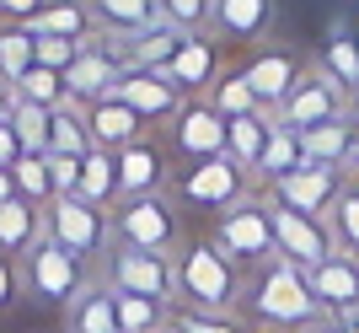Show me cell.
<instances>
[{
  "mask_svg": "<svg viewBox=\"0 0 359 333\" xmlns=\"http://www.w3.org/2000/svg\"><path fill=\"white\" fill-rule=\"evenodd\" d=\"M210 237L241 263V274L257 269V263H269V258H279V247H273V210H269V199L257 194V188L247 199H236L231 210L215 215Z\"/></svg>",
  "mask_w": 359,
  "mask_h": 333,
  "instance_id": "cell-4",
  "label": "cell"
},
{
  "mask_svg": "<svg viewBox=\"0 0 359 333\" xmlns=\"http://www.w3.org/2000/svg\"><path fill=\"white\" fill-rule=\"evenodd\" d=\"M172 269H177V306H194V312H236L241 263L215 237H188L172 253Z\"/></svg>",
  "mask_w": 359,
  "mask_h": 333,
  "instance_id": "cell-2",
  "label": "cell"
},
{
  "mask_svg": "<svg viewBox=\"0 0 359 333\" xmlns=\"http://www.w3.org/2000/svg\"><path fill=\"white\" fill-rule=\"evenodd\" d=\"M327 226H332V242H338V253H354V258H359V178L344 183L338 204L327 210Z\"/></svg>",
  "mask_w": 359,
  "mask_h": 333,
  "instance_id": "cell-35",
  "label": "cell"
},
{
  "mask_svg": "<svg viewBox=\"0 0 359 333\" xmlns=\"http://www.w3.org/2000/svg\"><path fill=\"white\" fill-rule=\"evenodd\" d=\"M348 178H359V145H354V162H348Z\"/></svg>",
  "mask_w": 359,
  "mask_h": 333,
  "instance_id": "cell-48",
  "label": "cell"
},
{
  "mask_svg": "<svg viewBox=\"0 0 359 333\" xmlns=\"http://www.w3.org/2000/svg\"><path fill=\"white\" fill-rule=\"evenodd\" d=\"M210 11L215 0H161V16L182 32H210Z\"/></svg>",
  "mask_w": 359,
  "mask_h": 333,
  "instance_id": "cell-39",
  "label": "cell"
},
{
  "mask_svg": "<svg viewBox=\"0 0 359 333\" xmlns=\"http://www.w3.org/2000/svg\"><path fill=\"white\" fill-rule=\"evenodd\" d=\"M172 333H257L241 312H194V306H177L172 312Z\"/></svg>",
  "mask_w": 359,
  "mask_h": 333,
  "instance_id": "cell-36",
  "label": "cell"
},
{
  "mask_svg": "<svg viewBox=\"0 0 359 333\" xmlns=\"http://www.w3.org/2000/svg\"><path fill=\"white\" fill-rule=\"evenodd\" d=\"M188 38L182 27H172V22H156L150 32H140V38H129V54H135V70H161L172 54H177V44Z\"/></svg>",
  "mask_w": 359,
  "mask_h": 333,
  "instance_id": "cell-34",
  "label": "cell"
},
{
  "mask_svg": "<svg viewBox=\"0 0 359 333\" xmlns=\"http://www.w3.org/2000/svg\"><path fill=\"white\" fill-rule=\"evenodd\" d=\"M113 242H129V247H145V253H177L188 242V226H182V210L177 199L166 194H135V199H118L113 204Z\"/></svg>",
  "mask_w": 359,
  "mask_h": 333,
  "instance_id": "cell-3",
  "label": "cell"
},
{
  "mask_svg": "<svg viewBox=\"0 0 359 333\" xmlns=\"http://www.w3.org/2000/svg\"><path fill=\"white\" fill-rule=\"evenodd\" d=\"M0 86H6V76H0Z\"/></svg>",
  "mask_w": 359,
  "mask_h": 333,
  "instance_id": "cell-49",
  "label": "cell"
},
{
  "mask_svg": "<svg viewBox=\"0 0 359 333\" xmlns=\"http://www.w3.org/2000/svg\"><path fill=\"white\" fill-rule=\"evenodd\" d=\"M65 333H118V312H113V290L102 280H91L70 306H65Z\"/></svg>",
  "mask_w": 359,
  "mask_h": 333,
  "instance_id": "cell-25",
  "label": "cell"
},
{
  "mask_svg": "<svg viewBox=\"0 0 359 333\" xmlns=\"http://www.w3.org/2000/svg\"><path fill=\"white\" fill-rule=\"evenodd\" d=\"M6 86H11V97H22V103H38V107H60V103H65V70H54V65H38V60H32L16 81H6Z\"/></svg>",
  "mask_w": 359,
  "mask_h": 333,
  "instance_id": "cell-31",
  "label": "cell"
},
{
  "mask_svg": "<svg viewBox=\"0 0 359 333\" xmlns=\"http://www.w3.org/2000/svg\"><path fill=\"white\" fill-rule=\"evenodd\" d=\"M273 247H279V258H290L295 269H316L327 253H338V242H332V226L322 221V215H306V210H290V204H273Z\"/></svg>",
  "mask_w": 359,
  "mask_h": 333,
  "instance_id": "cell-12",
  "label": "cell"
},
{
  "mask_svg": "<svg viewBox=\"0 0 359 333\" xmlns=\"http://www.w3.org/2000/svg\"><path fill=\"white\" fill-rule=\"evenodd\" d=\"M344 113H354V97H348V91L311 60L306 70H300V81L290 86V97L279 103L273 119H279V124H295V129H316V124L344 119Z\"/></svg>",
  "mask_w": 359,
  "mask_h": 333,
  "instance_id": "cell-9",
  "label": "cell"
},
{
  "mask_svg": "<svg viewBox=\"0 0 359 333\" xmlns=\"http://www.w3.org/2000/svg\"><path fill=\"white\" fill-rule=\"evenodd\" d=\"M257 333H263V328H257Z\"/></svg>",
  "mask_w": 359,
  "mask_h": 333,
  "instance_id": "cell-52",
  "label": "cell"
},
{
  "mask_svg": "<svg viewBox=\"0 0 359 333\" xmlns=\"http://www.w3.org/2000/svg\"><path fill=\"white\" fill-rule=\"evenodd\" d=\"M22 296V258H11V253H0V312Z\"/></svg>",
  "mask_w": 359,
  "mask_h": 333,
  "instance_id": "cell-42",
  "label": "cell"
},
{
  "mask_svg": "<svg viewBox=\"0 0 359 333\" xmlns=\"http://www.w3.org/2000/svg\"><path fill=\"white\" fill-rule=\"evenodd\" d=\"M113 166H118V199L172 188V156H166V145H156L150 135L135 140V145H123V151H113Z\"/></svg>",
  "mask_w": 359,
  "mask_h": 333,
  "instance_id": "cell-16",
  "label": "cell"
},
{
  "mask_svg": "<svg viewBox=\"0 0 359 333\" xmlns=\"http://www.w3.org/2000/svg\"><path fill=\"white\" fill-rule=\"evenodd\" d=\"M11 103H16V97H11V86H0V119L11 113Z\"/></svg>",
  "mask_w": 359,
  "mask_h": 333,
  "instance_id": "cell-47",
  "label": "cell"
},
{
  "mask_svg": "<svg viewBox=\"0 0 359 333\" xmlns=\"http://www.w3.org/2000/svg\"><path fill=\"white\" fill-rule=\"evenodd\" d=\"M204 103L220 113V119H241V113H263L252 97V86H247V76H241L236 65H225L220 76L210 81V91H204Z\"/></svg>",
  "mask_w": 359,
  "mask_h": 333,
  "instance_id": "cell-30",
  "label": "cell"
},
{
  "mask_svg": "<svg viewBox=\"0 0 359 333\" xmlns=\"http://www.w3.org/2000/svg\"><path fill=\"white\" fill-rule=\"evenodd\" d=\"M306 285H311V301L322 312V322L348 318V312H359V258L327 253L316 269H306Z\"/></svg>",
  "mask_w": 359,
  "mask_h": 333,
  "instance_id": "cell-14",
  "label": "cell"
},
{
  "mask_svg": "<svg viewBox=\"0 0 359 333\" xmlns=\"http://www.w3.org/2000/svg\"><path fill=\"white\" fill-rule=\"evenodd\" d=\"M118 97L135 107L150 129H156V124H172L182 113V103H188V97L161 76V70H129V76L118 81Z\"/></svg>",
  "mask_w": 359,
  "mask_h": 333,
  "instance_id": "cell-18",
  "label": "cell"
},
{
  "mask_svg": "<svg viewBox=\"0 0 359 333\" xmlns=\"http://www.w3.org/2000/svg\"><path fill=\"white\" fill-rule=\"evenodd\" d=\"M166 333H172V328H166Z\"/></svg>",
  "mask_w": 359,
  "mask_h": 333,
  "instance_id": "cell-51",
  "label": "cell"
},
{
  "mask_svg": "<svg viewBox=\"0 0 359 333\" xmlns=\"http://www.w3.org/2000/svg\"><path fill=\"white\" fill-rule=\"evenodd\" d=\"M43 215H48V237L65 253H75L81 263H97L107 253V242H113V210H102V204H86V199L65 194Z\"/></svg>",
  "mask_w": 359,
  "mask_h": 333,
  "instance_id": "cell-8",
  "label": "cell"
},
{
  "mask_svg": "<svg viewBox=\"0 0 359 333\" xmlns=\"http://www.w3.org/2000/svg\"><path fill=\"white\" fill-rule=\"evenodd\" d=\"M86 151H91L86 107L65 97L60 107H48V156H86Z\"/></svg>",
  "mask_w": 359,
  "mask_h": 333,
  "instance_id": "cell-27",
  "label": "cell"
},
{
  "mask_svg": "<svg viewBox=\"0 0 359 333\" xmlns=\"http://www.w3.org/2000/svg\"><path fill=\"white\" fill-rule=\"evenodd\" d=\"M354 113H359V103H354Z\"/></svg>",
  "mask_w": 359,
  "mask_h": 333,
  "instance_id": "cell-50",
  "label": "cell"
},
{
  "mask_svg": "<svg viewBox=\"0 0 359 333\" xmlns=\"http://www.w3.org/2000/svg\"><path fill=\"white\" fill-rule=\"evenodd\" d=\"M316 333H359V312H348V318H332V322H322Z\"/></svg>",
  "mask_w": 359,
  "mask_h": 333,
  "instance_id": "cell-45",
  "label": "cell"
},
{
  "mask_svg": "<svg viewBox=\"0 0 359 333\" xmlns=\"http://www.w3.org/2000/svg\"><path fill=\"white\" fill-rule=\"evenodd\" d=\"M269 129H273V113H241V119H225V156H236L247 172L257 166L263 145H269Z\"/></svg>",
  "mask_w": 359,
  "mask_h": 333,
  "instance_id": "cell-29",
  "label": "cell"
},
{
  "mask_svg": "<svg viewBox=\"0 0 359 333\" xmlns=\"http://www.w3.org/2000/svg\"><path fill=\"white\" fill-rule=\"evenodd\" d=\"M236 312L263 333H316L322 328V312L311 301L306 269H295L290 258H269V263L241 274Z\"/></svg>",
  "mask_w": 359,
  "mask_h": 333,
  "instance_id": "cell-1",
  "label": "cell"
},
{
  "mask_svg": "<svg viewBox=\"0 0 359 333\" xmlns=\"http://www.w3.org/2000/svg\"><path fill=\"white\" fill-rule=\"evenodd\" d=\"M295 166H306V135H300L295 124H279V119H273L269 145H263V156H257V166H252V183L263 188V183L285 178V172H295Z\"/></svg>",
  "mask_w": 359,
  "mask_h": 333,
  "instance_id": "cell-23",
  "label": "cell"
},
{
  "mask_svg": "<svg viewBox=\"0 0 359 333\" xmlns=\"http://www.w3.org/2000/svg\"><path fill=\"white\" fill-rule=\"evenodd\" d=\"M102 285L107 290H129V296H156V301L177 306V269L166 253H145L129 242H107L102 253Z\"/></svg>",
  "mask_w": 359,
  "mask_h": 333,
  "instance_id": "cell-7",
  "label": "cell"
},
{
  "mask_svg": "<svg viewBox=\"0 0 359 333\" xmlns=\"http://www.w3.org/2000/svg\"><path fill=\"white\" fill-rule=\"evenodd\" d=\"M86 285H91V263H81L75 253H65L54 237H43V242L22 258V290H27L32 301H43V306H70Z\"/></svg>",
  "mask_w": 359,
  "mask_h": 333,
  "instance_id": "cell-5",
  "label": "cell"
},
{
  "mask_svg": "<svg viewBox=\"0 0 359 333\" xmlns=\"http://www.w3.org/2000/svg\"><path fill=\"white\" fill-rule=\"evenodd\" d=\"M11 129H16V140H22V151L48 156V107L16 97V103H11Z\"/></svg>",
  "mask_w": 359,
  "mask_h": 333,
  "instance_id": "cell-37",
  "label": "cell"
},
{
  "mask_svg": "<svg viewBox=\"0 0 359 333\" xmlns=\"http://www.w3.org/2000/svg\"><path fill=\"white\" fill-rule=\"evenodd\" d=\"M48 166H54V188H60V199L81 188V156H48Z\"/></svg>",
  "mask_w": 359,
  "mask_h": 333,
  "instance_id": "cell-43",
  "label": "cell"
},
{
  "mask_svg": "<svg viewBox=\"0 0 359 333\" xmlns=\"http://www.w3.org/2000/svg\"><path fill=\"white\" fill-rule=\"evenodd\" d=\"M11 178H16V194L27 199V204H38V210H48V204L60 199V188H54V166H48V156H32V151H22V162L11 166Z\"/></svg>",
  "mask_w": 359,
  "mask_h": 333,
  "instance_id": "cell-33",
  "label": "cell"
},
{
  "mask_svg": "<svg viewBox=\"0 0 359 333\" xmlns=\"http://www.w3.org/2000/svg\"><path fill=\"white\" fill-rule=\"evenodd\" d=\"M86 129H91V145H97V151H123V145L145 140L150 124L140 119L129 103H123L118 91H107V97L86 103Z\"/></svg>",
  "mask_w": 359,
  "mask_h": 333,
  "instance_id": "cell-19",
  "label": "cell"
},
{
  "mask_svg": "<svg viewBox=\"0 0 359 333\" xmlns=\"http://www.w3.org/2000/svg\"><path fill=\"white\" fill-rule=\"evenodd\" d=\"M344 183H348L344 166L306 162V166H295V172H285V178L263 183L257 194L273 199V204H290V210H306V215H322V221H327V210L338 204V194H344Z\"/></svg>",
  "mask_w": 359,
  "mask_h": 333,
  "instance_id": "cell-10",
  "label": "cell"
},
{
  "mask_svg": "<svg viewBox=\"0 0 359 333\" xmlns=\"http://www.w3.org/2000/svg\"><path fill=\"white\" fill-rule=\"evenodd\" d=\"M75 199L102 204V210L118 204V166H113V151H97V145H91V151L81 156V188H75Z\"/></svg>",
  "mask_w": 359,
  "mask_h": 333,
  "instance_id": "cell-28",
  "label": "cell"
},
{
  "mask_svg": "<svg viewBox=\"0 0 359 333\" xmlns=\"http://www.w3.org/2000/svg\"><path fill=\"white\" fill-rule=\"evenodd\" d=\"M220 70H225V44L215 38V32H188V38L177 44V54L161 65V76L172 81L182 97H204Z\"/></svg>",
  "mask_w": 359,
  "mask_h": 333,
  "instance_id": "cell-13",
  "label": "cell"
},
{
  "mask_svg": "<svg viewBox=\"0 0 359 333\" xmlns=\"http://www.w3.org/2000/svg\"><path fill=\"white\" fill-rule=\"evenodd\" d=\"M236 70L247 76L257 107H263V113H279V103H285L290 86L300 81L306 60H300L295 48H285V44H257V48H247V60H241Z\"/></svg>",
  "mask_w": 359,
  "mask_h": 333,
  "instance_id": "cell-11",
  "label": "cell"
},
{
  "mask_svg": "<svg viewBox=\"0 0 359 333\" xmlns=\"http://www.w3.org/2000/svg\"><path fill=\"white\" fill-rule=\"evenodd\" d=\"M166 135H172V151H177L182 162H210V156H225V119L204 103V97H188L182 113L166 124Z\"/></svg>",
  "mask_w": 359,
  "mask_h": 333,
  "instance_id": "cell-15",
  "label": "cell"
},
{
  "mask_svg": "<svg viewBox=\"0 0 359 333\" xmlns=\"http://www.w3.org/2000/svg\"><path fill=\"white\" fill-rule=\"evenodd\" d=\"M38 38V32H32ZM86 44H70V38H38V65H54V70H65V65L75 60Z\"/></svg>",
  "mask_w": 359,
  "mask_h": 333,
  "instance_id": "cell-40",
  "label": "cell"
},
{
  "mask_svg": "<svg viewBox=\"0 0 359 333\" xmlns=\"http://www.w3.org/2000/svg\"><path fill=\"white\" fill-rule=\"evenodd\" d=\"M306 135V162L316 166H344L354 162V145H359V113H344V119H327L316 129H300Z\"/></svg>",
  "mask_w": 359,
  "mask_h": 333,
  "instance_id": "cell-22",
  "label": "cell"
},
{
  "mask_svg": "<svg viewBox=\"0 0 359 333\" xmlns=\"http://www.w3.org/2000/svg\"><path fill=\"white\" fill-rule=\"evenodd\" d=\"M97 11V27L113 32V38H140L161 22V0H91Z\"/></svg>",
  "mask_w": 359,
  "mask_h": 333,
  "instance_id": "cell-24",
  "label": "cell"
},
{
  "mask_svg": "<svg viewBox=\"0 0 359 333\" xmlns=\"http://www.w3.org/2000/svg\"><path fill=\"white\" fill-rule=\"evenodd\" d=\"M316 65H322V70H327V76L359 103V38H354V32H338V38H327V48L316 54Z\"/></svg>",
  "mask_w": 359,
  "mask_h": 333,
  "instance_id": "cell-32",
  "label": "cell"
},
{
  "mask_svg": "<svg viewBox=\"0 0 359 333\" xmlns=\"http://www.w3.org/2000/svg\"><path fill=\"white\" fill-rule=\"evenodd\" d=\"M0 199H16V178H11V166H0Z\"/></svg>",
  "mask_w": 359,
  "mask_h": 333,
  "instance_id": "cell-46",
  "label": "cell"
},
{
  "mask_svg": "<svg viewBox=\"0 0 359 333\" xmlns=\"http://www.w3.org/2000/svg\"><path fill=\"white\" fill-rule=\"evenodd\" d=\"M257 183L252 172L236 162V156H210V162H188L172 178V194L182 199V204H194V210H231L236 199H247Z\"/></svg>",
  "mask_w": 359,
  "mask_h": 333,
  "instance_id": "cell-6",
  "label": "cell"
},
{
  "mask_svg": "<svg viewBox=\"0 0 359 333\" xmlns=\"http://www.w3.org/2000/svg\"><path fill=\"white\" fill-rule=\"evenodd\" d=\"M113 312H118V333H166L177 306H172V301H156V296L113 290Z\"/></svg>",
  "mask_w": 359,
  "mask_h": 333,
  "instance_id": "cell-26",
  "label": "cell"
},
{
  "mask_svg": "<svg viewBox=\"0 0 359 333\" xmlns=\"http://www.w3.org/2000/svg\"><path fill=\"white\" fill-rule=\"evenodd\" d=\"M273 27V0H215L210 32L231 48H257Z\"/></svg>",
  "mask_w": 359,
  "mask_h": 333,
  "instance_id": "cell-17",
  "label": "cell"
},
{
  "mask_svg": "<svg viewBox=\"0 0 359 333\" xmlns=\"http://www.w3.org/2000/svg\"><path fill=\"white\" fill-rule=\"evenodd\" d=\"M48 0H0V27H32Z\"/></svg>",
  "mask_w": 359,
  "mask_h": 333,
  "instance_id": "cell-41",
  "label": "cell"
},
{
  "mask_svg": "<svg viewBox=\"0 0 359 333\" xmlns=\"http://www.w3.org/2000/svg\"><path fill=\"white\" fill-rule=\"evenodd\" d=\"M48 237V215L38 210V204H27V199H0V253L11 258H27L32 247Z\"/></svg>",
  "mask_w": 359,
  "mask_h": 333,
  "instance_id": "cell-20",
  "label": "cell"
},
{
  "mask_svg": "<svg viewBox=\"0 0 359 333\" xmlns=\"http://www.w3.org/2000/svg\"><path fill=\"white\" fill-rule=\"evenodd\" d=\"M22 162V140H16V129H11V113L0 119V166H16Z\"/></svg>",
  "mask_w": 359,
  "mask_h": 333,
  "instance_id": "cell-44",
  "label": "cell"
},
{
  "mask_svg": "<svg viewBox=\"0 0 359 333\" xmlns=\"http://www.w3.org/2000/svg\"><path fill=\"white\" fill-rule=\"evenodd\" d=\"M38 38H70V44H97L102 27H97V11H91V0H48L38 22H32Z\"/></svg>",
  "mask_w": 359,
  "mask_h": 333,
  "instance_id": "cell-21",
  "label": "cell"
},
{
  "mask_svg": "<svg viewBox=\"0 0 359 333\" xmlns=\"http://www.w3.org/2000/svg\"><path fill=\"white\" fill-rule=\"evenodd\" d=\"M32 60H38V38H32V27H0V76L16 81Z\"/></svg>",
  "mask_w": 359,
  "mask_h": 333,
  "instance_id": "cell-38",
  "label": "cell"
}]
</instances>
